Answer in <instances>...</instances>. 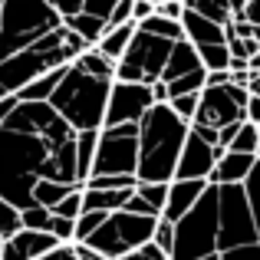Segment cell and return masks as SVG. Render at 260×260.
Segmentation results:
<instances>
[{"label":"cell","mask_w":260,"mask_h":260,"mask_svg":"<svg viewBox=\"0 0 260 260\" xmlns=\"http://www.w3.org/2000/svg\"><path fill=\"white\" fill-rule=\"evenodd\" d=\"M43 260H79V250H76V244H63V247H56L53 254H46Z\"/></svg>","instance_id":"ab89813d"},{"label":"cell","mask_w":260,"mask_h":260,"mask_svg":"<svg viewBox=\"0 0 260 260\" xmlns=\"http://www.w3.org/2000/svg\"><path fill=\"white\" fill-rule=\"evenodd\" d=\"M260 244V228L250 198L244 184H228L221 188V241H217V257L234 254L241 247Z\"/></svg>","instance_id":"ba28073f"},{"label":"cell","mask_w":260,"mask_h":260,"mask_svg":"<svg viewBox=\"0 0 260 260\" xmlns=\"http://www.w3.org/2000/svg\"><path fill=\"white\" fill-rule=\"evenodd\" d=\"M119 4H122V0H86V4H83V13H89V17H99V20H106V23H109Z\"/></svg>","instance_id":"1f68e13d"},{"label":"cell","mask_w":260,"mask_h":260,"mask_svg":"<svg viewBox=\"0 0 260 260\" xmlns=\"http://www.w3.org/2000/svg\"><path fill=\"white\" fill-rule=\"evenodd\" d=\"M155 244H158V247L165 250L168 257H172V254H175V224L158 221V231H155Z\"/></svg>","instance_id":"836d02e7"},{"label":"cell","mask_w":260,"mask_h":260,"mask_svg":"<svg viewBox=\"0 0 260 260\" xmlns=\"http://www.w3.org/2000/svg\"><path fill=\"white\" fill-rule=\"evenodd\" d=\"M158 221L161 217H142V214H128V211H115L83 247L95 250V254H102L109 260H122L155 241Z\"/></svg>","instance_id":"8992f818"},{"label":"cell","mask_w":260,"mask_h":260,"mask_svg":"<svg viewBox=\"0 0 260 260\" xmlns=\"http://www.w3.org/2000/svg\"><path fill=\"white\" fill-rule=\"evenodd\" d=\"M17 106H20V99L17 95H7V99H0V128L10 122V115L17 112Z\"/></svg>","instance_id":"f35d334b"},{"label":"cell","mask_w":260,"mask_h":260,"mask_svg":"<svg viewBox=\"0 0 260 260\" xmlns=\"http://www.w3.org/2000/svg\"><path fill=\"white\" fill-rule=\"evenodd\" d=\"M257 148H260V125L244 122L241 135H237L234 145H231V152H237V155H257Z\"/></svg>","instance_id":"4316f807"},{"label":"cell","mask_w":260,"mask_h":260,"mask_svg":"<svg viewBox=\"0 0 260 260\" xmlns=\"http://www.w3.org/2000/svg\"><path fill=\"white\" fill-rule=\"evenodd\" d=\"M224 155H228L224 148L208 145V142L191 128L188 142H184V152H181V161H178L175 181H211V175H214L217 161H221Z\"/></svg>","instance_id":"7c38bea8"},{"label":"cell","mask_w":260,"mask_h":260,"mask_svg":"<svg viewBox=\"0 0 260 260\" xmlns=\"http://www.w3.org/2000/svg\"><path fill=\"white\" fill-rule=\"evenodd\" d=\"M125 211H128V214H142V217H161L158 211H155V208H152L148 201H142L139 194H132V201L125 204Z\"/></svg>","instance_id":"74e56055"},{"label":"cell","mask_w":260,"mask_h":260,"mask_svg":"<svg viewBox=\"0 0 260 260\" xmlns=\"http://www.w3.org/2000/svg\"><path fill=\"white\" fill-rule=\"evenodd\" d=\"M73 191H86V188H83V184H63V181H50V178H43V181L33 188V204H37V208H46V211H56Z\"/></svg>","instance_id":"d6986e66"},{"label":"cell","mask_w":260,"mask_h":260,"mask_svg":"<svg viewBox=\"0 0 260 260\" xmlns=\"http://www.w3.org/2000/svg\"><path fill=\"white\" fill-rule=\"evenodd\" d=\"M43 178L63 184H79L76 145L53 148L46 139L30 132L0 128V198L20 211L33 208V188Z\"/></svg>","instance_id":"6da1fadb"},{"label":"cell","mask_w":260,"mask_h":260,"mask_svg":"<svg viewBox=\"0 0 260 260\" xmlns=\"http://www.w3.org/2000/svg\"><path fill=\"white\" fill-rule=\"evenodd\" d=\"M46 4H50L53 10L63 17V23H66V20H73V17H79V13H83V4H86V0H46Z\"/></svg>","instance_id":"e575fe53"},{"label":"cell","mask_w":260,"mask_h":260,"mask_svg":"<svg viewBox=\"0 0 260 260\" xmlns=\"http://www.w3.org/2000/svg\"><path fill=\"white\" fill-rule=\"evenodd\" d=\"M66 30L79 33V37H83L89 46H99L102 37L109 33V23H106V20H99V17H89V13H79V17L66 20Z\"/></svg>","instance_id":"603a6c76"},{"label":"cell","mask_w":260,"mask_h":260,"mask_svg":"<svg viewBox=\"0 0 260 260\" xmlns=\"http://www.w3.org/2000/svg\"><path fill=\"white\" fill-rule=\"evenodd\" d=\"M135 33H139V23H125V26H109V33L102 37V43L95 46V50L102 53V56H109L112 63H122V56L128 53V46H132Z\"/></svg>","instance_id":"ac0fdd59"},{"label":"cell","mask_w":260,"mask_h":260,"mask_svg":"<svg viewBox=\"0 0 260 260\" xmlns=\"http://www.w3.org/2000/svg\"><path fill=\"white\" fill-rule=\"evenodd\" d=\"M73 66L83 70V73H89V76H99V79H115V70H119V63H112L109 56H102L95 46H92V50H86Z\"/></svg>","instance_id":"cb8c5ba5"},{"label":"cell","mask_w":260,"mask_h":260,"mask_svg":"<svg viewBox=\"0 0 260 260\" xmlns=\"http://www.w3.org/2000/svg\"><path fill=\"white\" fill-rule=\"evenodd\" d=\"M175 46L178 43H172V40L155 37V33H148V30L139 26V33H135L128 53L122 56L119 70H115V79H119V83L158 86L161 79H165V70H168V63H172Z\"/></svg>","instance_id":"52a82bcc"},{"label":"cell","mask_w":260,"mask_h":260,"mask_svg":"<svg viewBox=\"0 0 260 260\" xmlns=\"http://www.w3.org/2000/svg\"><path fill=\"white\" fill-rule=\"evenodd\" d=\"M247 102H250V89L244 86H208L201 92V109H198V119L194 125H204V128H217L224 132L228 125H241L247 122Z\"/></svg>","instance_id":"30bf717a"},{"label":"cell","mask_w":260,"mask_h":260,"mask_svg":"<svg viewBox=\"0 0 260 260\" xmlns=\"http://www.w3.org/2000/svg\"><path fill=\"white\" fill-rule=\"evenodd\" d=\"M158 106L155 102L152 86L142 83H119L112 86V99H109V115H106V128L115 125H142L145 115Z\"/></svg>","instance_id":"8fae6325"},{"label":"cell","mask_w":260,"mask_h":260,"mask_svg":"<svg viewBox=\"0 0 260 260\" xmlns=\"http://www.w3.org/2000/svg\"><path fill=\"white\" fill-rule=\"evenodd\" d=\"M257 168V155H237L228 152L221 161H217L214 175H211L208 184H217V188H228V184H247V178L254 175Z\"/></svg>","instance_id":"9a60e30c"},{"label":"cell","mask_w":260,"mask_h":260,"mask_svg":"<svg viewBox=\"0 0 260 260\" xmlns=\"http://www.w3.org/2000/svg\"><path fill=\"white\" fill-rule=\"evenodd\" d=\"M20 231H23V211H20L17 204L0 198V241L7 244L10 237H17Z\"/></svg>","instance_id":"484cf974"},{"label":"cell","mask_w":260,"mask_h":260,"mask_svg":"<svg viewBox=\"0 0 260 260\" xmlns=\"http://www.w3.org/2000/svg\"><path fill=\"white\" fill-rule=\"evenodd\" d=\"M0 254H4V241H0Z\"/></svg>","instance_id":"681fc988"},{"label":"cell","mask_w":260,"mask_h":260,"mask_svg":"<svg viewBox=\"0 0 260 260\" xmlns=\"http://www.w3.org/2000/svg\"><path fill=\"white\" fill-rule=\"evenodd\" d=\"M109 217H112V214H106V211H86V214L76 221V244H86L89 237L109 221Z\"/></svg>","instance_id":"83f0119b"},{"label":"cell","mask_w":260,"mask_h":260,"mask_svg":"<svg viewBox=\"0 0 260 260\" xmlns=\"http://www.w3.org/2000/svg\"><path fill=\"white\" fill-rule=\"evenodd\" d=\"M168 188L172 184H145L139 181V188H135V194L142 198V201H148L158 214H165V204H168Z\"/></svg>","instance_id":"f1b7e54d"},{"label":"cell","mask_w":260,"mask_h":260,"mask_svg":"<svg viewBox=\"0 0 260 260\" xmlns=\"http://www.w3.org/2000/svg\"><path fill=\"white\" fill-rule=\"evenodd\" d=\"M142 155H139V181L145 184H172L178 175L184 142L191 135V125L178 119L172 106H155L139 125Z\"/></svg>","instance_id":"7a4b0ae2"},{"label":"cell","mask_w":260,"mask_h":260,"mask_svg":"<svg viewBox=\"0 0 260 260\" xmlns=\"http://www.w3.org/2000/svg\"><path fill=\"white\" fill-rule=\"evenodd\" d=\"M247 23L260 26V0H250V7H247Z\"/></svg>","instance_id":"7bdbcfd3"},{"label":"cell","mask_w":260,"mask_h":260,"mask_svg":"<svg viewBox=\"0 0 260 260\" xmlns=\"http://www.w3.org/2000/svg\"><path fill=\"white\" fill-rule=\"evenodd\" d=\"M0 99H7V89L4 86H0Z\"/></svg>","instance_id":"c3c4849f"},{"label":"cell","mask_w":260,"mask_h":260,"mask_svg":"<svg viewBox=\"0 0 260 260\" xmlns=\"http://www.w3.org/2000/svg\"><path fill=\"white\" fill-rule=\"evenodd\" d=\"M221 241V188L211 184L198 208L175 224V254L172 260H217Z\"/></svg>","instance_id":"5b68a950"},{"label":"cell","mask_w":260,"mask_h":260,"mask_svg":"<svg viewBox=\"0 0 260 260\" xmlns=\"http://www.w3.org/2000/svg\"><path fill=\"white\" fill-rule=\"evenodd\" d=\"M63 30V17L46 0H4V23H0V56L4 63L17 53L37 46L43 37Z\"/></svg>","instance_id":"277c9868"},{"label":"cell","mask_w":260,"mask_h":260,"mask_svg":"<svg viewBox=\"0 0 260 260\" xmlns=\"http://www.w3.org/2000/svg\"><path fill=\"white\" fill-rule=\"evenodd\" d=\"M76 250H79V260H109V257L95 254V250H89V247H83V244H76Z\"/></svg>","instance_id":"ee69618b"},{"label":"cell","mask_w":260,"mask_h":260,"mask_svg":"<svg viewBox=\"0 0 260 260\" xmlns=\"http://www.w3.org/2000/svg\"><path fill=\"white\" fill-rule=\"evenodd\" d=\"M148 4H152V7H155V10H158V7H161V4H172V0H148Z\"/></svg>","instance_id":"7dc6e473"},{"label":"cell","mask_w":260,"mask_h":260,"mask_svg":"<svg viewBox=\"0 0 260 260\" xmlns=\"http://www.w3.org/2000/svg\"><path fill=\"white\" fill-rule=\"evenodd\" d=\"M250 95H260V73L254 76V83H250Z\"/></svg>","instance_id":"f6af8a7d"},{"label":"cell","mask_w":260,"mask_h":260,"mask_svg":"<svg viewBox=\"0 0 260 260\" xmlns=\"http://www.w3.org/2000/svg\"><path fill=\"white\" fill-rule=\"evenodd\" d=\"M50 224H53V211L37 208V204L23 211V228L26 231H43V234H50Z\"/></svg>","instance_id":"4dcf8cb0"},{"label":"cell","mask_w":260,"mask_h":260,"mask_svg":"<svg viewBox=\"0 0 260 260\" xmlns=\"http://www.w3.org/2000/svg\"><path fill=\"white\" fill-rule=\"evenodd\" d=\"M112 86L115 79H99L89 73L70 66L66 79L59 83V89L53 92L50 106L76 128L83 132H102L106 128V115H109V99H112Z\"/></svg>","instance_id":"3957f363"},{"label":"cell","mask_w":260,"mask_h":260,"mask_svg":"<svg viewBox=\"0 0 260 260\" xmlns=\"http://www.w3.org/2000/svg\"><path fill=\"white\" fill-rule=\"evenodd\" d=\"M139 155H142V135L139 125H115L99 132V152H95L92 178L106 175H132L139 178Z\"/></svg>","instance_id":"9c48e42d"},{"label":"cell","mask_w":260,"mask_h":260,"mask_svg":"<svg viewBox=\"0 0 260 260\" xmlns=\"http://www.w3.org/2000/svg\"><path fill=\"white\" fill-rule=\"evenodd\" d=\"M95 152H99V132H83L76 139V175H79V184H83V188H86L89 178H92Z\"/></svg>","instance_id":"ffe728a7"},{"label":"cell","mask_w":260,"mask_h":260,"mask_svg":"<svg viewBox=\"0 0 260 260\" xmlns=\"http://www.w3.org/2000/svg\"><path fill=\"white\" fill-rule=\"evenodd\" d=\"M191 13L211 20L217 26H234V13H231V0H184Z\"/></svg>","instance_id":"44dd1931"},{"label":"cell","mask_w":260,"mask_h":260,"mask_svg":"<svg viewBox=\"0 0 260 260\" xmlns=\"http://www.w3.org/2000/svg\"><path fill=\"white\" fill-rule=\"evenodd\" d=\"M168 106L175 109V115H178V119H184L188 125H194L198 109H201V95H178V99L168 102Z\"/></svg>","instance_id":"f546056e"},{"label":"cell","mask_w":260,"mask_h":260,"mask_svg":"<svg viewBox=\"0 0 260 260\" xmlns=\"http://www.w3.org/2000/svg\"><path fill=\"white\" fill-rule=\"evenodd\" d=\"M208 188H211L208 181H172V188H168V204H165L161 221L181 224L184 217L198 208V201L208 194Z\"/></svg>","instance_id":"5bb4252c"},{"label":"cell","mask_w":260,"mask_h":260,"mask_svg":"<svg viewBox=\"0 0 260 260\" xmlns=\"http://www.w3.org/2000/svg\"><path fill=\"white\" fill-rule=\"evenodd\" d=\"M184 13H188L184 0H172V4H161V7H158V17L175 20V23H181V20H184Z\"/></svg>","instance_id":"8d00e7d4"},{"label":"cell","mask_w":260,"mask_h":260,"mask_svg":"<svg viewBox=\"0 0 260 260\" xmlns=\"http://www.w3.org/2000/svg\"><path fill=\"white\" fill-rule=\"evenodd\" d=\"M56 247H63V244H59L53 234H43V231H26L23 228L17 237H10V241L4 244L0 260H43L46 254H53Z\"/></svg>","instance_id":"4fadbf2b"},{"label":"cell","mask_w":260,"mask_h":260,"mask_svg":"<svg viewBox=\"0 0 260 260\" xmlns=\"http://www.w3.org/2000/svg\"><path fill=\"white\" fill-rule=\"evenodd\" d=\"M201 66L208 73H231V46L228 43H214V46H198Z\"/></svg>","instance_id":"d4e9b609"},{"label":"cell","mask_w":260,"mask_h":260,"mask_svg":"<svg viewBox=\"0 0 260 260\" xmlns=\"http://www.w3.org/2000/svg\"><path fill=\"white\" fill-rule=\"evenodd\" d=\"M66 73H70V66H63V70H53V73H46L43 79H37L33 86H26L23 92L17 95L20 102H50L53 99V92L59 89V83L66 79Z\"/></svg>","instance_id":"7402d4cb"},{"label":"cell","mask_w":260,"mask_h":260,"mask_svg":"<svg viewBox=\"0 0 260 260\" xmlns=\"http://www.w3.org/2000/svg\"><path fill=\"white\" fill-rule=\"evenodd\" d=\"M122 260H172V257H168L165 250L152 241V244H145L142 250H135V254H128V257H122Z\"/></svg>","instance_id":"d590c367"},{"label":"cell","mask_w":260,"mask_h":260,"mask_svg":"<svg viewBox=\"0 0 260 260\" xmlns=\"http://www.w3.org/2000/svg\"><path fill=\"white\" fill-rule=\"evenodd\" d=\"M247 122L260 125V95H250V102H247Z\"/></svg>","instance_id":"60d3db41"},{"label":"cell","mask_w":260,"mask_h":260,"mask_svg":"<svg viewBox=\"0 0 260 260\" xmlns=\"http://www.w3.org/2000/svg\"><path fill=\"white\" fill-rule=\"evenodd\" d=\"M198 70H204L201 56H198V46L191 43V40H181V43L175 46V53H172V63H168L165 79H161V83H175V79L191 76V73H198Z\"/></svg>","instance_id":"e0dca14e"},{"label":"cell","mask_w":260,"mask_h":260,"mask_svg":"<svg viewBox=\"0 0 260 260\" xmlns=\"http://www.w3.org/2000/svg\"><path fill=\"white\" fill-rule=\"evenodd\" d=\"M217 260H221V257H217Z\"/></svg>","instance_id":"f907efd6"},{"label":"cell","mask_w":260,"mask_h":260,"mask_svg":"<svg viewBox=\"0 0 260 260\" xmlns=\"http://www.w3.org/2000/svg\"><path fill=\"white\" fill-rule=\"evenodd\" d=\"M250 73H254V76H257V73H260V53H257L254 59H250Z\"/></svg>","instance_id":"bcb514c9"},{"label":"cell","mask_w":260,"mask_h":260,"mask_svg":"<svg viewBox=\"0 0 260 260\" xmlns=\"http://www.w3.org/2000/svg\"><path fill=\"white\" fill-rule=\"evenodd\" d=\"M181 26H184V37L194 46H214V43H228L231 40V26H217V23H211V20L198 17V13H191V10L184 13Z\"/></svg>","instance_id":"2e32d148"},{"label":"cell","mask_w":260,"mask_h":260,"mask_svg":"<svg viewBox=\"0 0 260 260\" xmlns=\"http://www.w3.org/2000/svg\"><path fill=\"white\" fill-rule=\"evenodd\" d=\"M231 83V73H208V86H228Z\"/></svg>","instance_id":"b9f144b4"},{"label":"cell","mask_w":260,"mask_h":260,"mask_svg":"<svg viewBox=\"0 0 260 260\" xmlns=\"http://www.w3.org/2000/svg\"><path fill=\"white\" fill-rule=\"evenodd\" d=\"M53 214H59V217H66V221H79L83 217V191H73L70 198H66L63 204H59Z\"/></svg>","instance_id":"d6a6232c"}]
</instances>
